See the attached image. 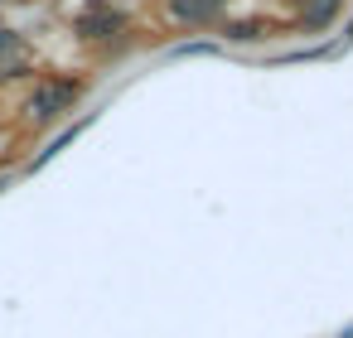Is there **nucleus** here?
I'll return each instance as SVG.
<instances>
[{"label": "nucleus", "mask_w": 353, "mask_h": 338, "mask_svg": "<svg viewBox=\"0 0 353 338\" xmlns=\"http://www.w3.org/2000/svg\"><path fill=\"white\" fill-rule=\"evenodd\" d=\"M285 6H290V10H300V6H305V0H285Z\"/></svg>", "instance_id": "obj_8"}, {"label": "nucleus", "mask_w": 353, "mask_h": 338, "mask_svg": "<svg viewBox=\"0 0 353 338\" xmlns=\"http://www.w3.org/2000/svg\"><path fill=\"white\" fill-rule=\"evenodd\" d=\"M20 54H25V39L10 25H0V59H20Z\"/></svg>", "instance_id": "obj_6"}, {"label": "nucleus", "mask_w": 353, "mask_h": 338, "mask_svg": "<svg viewBox=\"0 0 353 338\" xmlns=\"http://www.w3.org/2000/svg\"><path fill=\"white\" fill-rule=\"evenodd\" d=\"M131 30V20H126V10H117L112 0H97V6H88L78 20H73V34L83 39V44H107V39H121Z\"/></svg>", "instance_id": "obj_2"}, {"label": "nucleus", "mask_w": 353, "mask_h": 338, "mask_svg": "<svg viewBox=\"0 0 353 338\" xmlns=\"http://www.w3.org/2000/svg\"><path fill=\"white\" fill-rule=\"evenodd\" d=\"M83 92H88L83 78L49 73V78H39V83L30 87V97H25V121H30L34 131H49V126H59V121H68V116L78 112Z\"/></svg>", "instance_id": "obj_1"}, {"label": "nucleus", "mask_w": 353, "mask_h": 338, "mask_svg": "<svg viewBox=\"0 0 353 338\" xmlns=\"http://www.w3.org/2000/svg\"><path fill=\"white\" fill-rule=\"evenodd\" d=\"M266 20H232V25H223V34L232 39V44H256V39H266Z\"/></svg>", "instance_id": "obj_5"}, {"label": "nucleus", "mask_w": 353, "mask_h": 338, "mask_svg": "<svg viewBox=\"0 0 353 338\" xmlns=\"http://www.w3.org/2000/svg\"><path fill=\"white\" fill-rule=\"evenodd\" d=\"M339 15H343V0H305V6L295 10V30H305V34H324V30L339 25Z\"/></svg>", "instance_id": "obj_4"}, {"label": "nucleus", "mask_w": 353, "mask_h": 338, "mask_svg": "<svg viewBox=\"0 0 353 338\" xmlns=\"http://www.w3.org/2000/svg\"><path fill=\"white\" fill-rule=\"evenodd\" d=\"M0 189H6V179H0Z\"/></svg>", "instance_id": "obj_9"}, {"label": "nucleus", "mask_w": 353, "mask_h": 338, "mask_svg": "<svg viewBox=\"0 0 353 338\" xmlns=\"http://www.w3.org/2000/svg\"><path fill=\"white\" fill-rule=\"evenodd\" d=\"M334 338H353V324H348V328H339V333H334Z\"/></svg>", "instance_id": "obj_7"}, {"label": "nucleus", "mask_w": 353, "mask_h": 338, "mask_svg": "<svg viewBox=\"0 0 353 338\" xmlns=\"http://www.w3.org/2000/svg\"><path fill=\"white\" fill-rule=\"evenodd\" d=\"M228 6L232 0H165V15L184 30H208L228 15Z\"/></svg>", "instance_id": "obj_3"}]
</instances>
